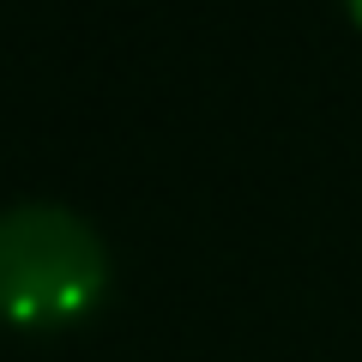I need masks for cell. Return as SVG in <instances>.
Here are the masks:
<instances>
[{
	"mask_svg": "<svg viewBox=\"0 0 362 362\" xmlns=\"http://www.w3.org/2000/svg\"><path fill=\"white\" fill-rule=\"evenodd\" d=\"M103 290V242L66 206L0 211V314L18 326H61L85 314Z\"/></svg>",
	"mask_w": 362,
	"mask_h": 362,
	"instance_id": "obj_1",
	"label": "cell"
},
{
	"mask_svg": "<svg viewBox=\"0 0 362 362\" xmlns=\"http://www.w3.org/2000/svg\"><path fill=\"white\" fill-rule=\"evenodd\" d=\"M356 18H362V0H356Z\"/></svg>",
	"mask_w": 362,
	"mask_h": 362,
	"instance_id": "obj_2",
	"label": "cell"
}]
</instances>
